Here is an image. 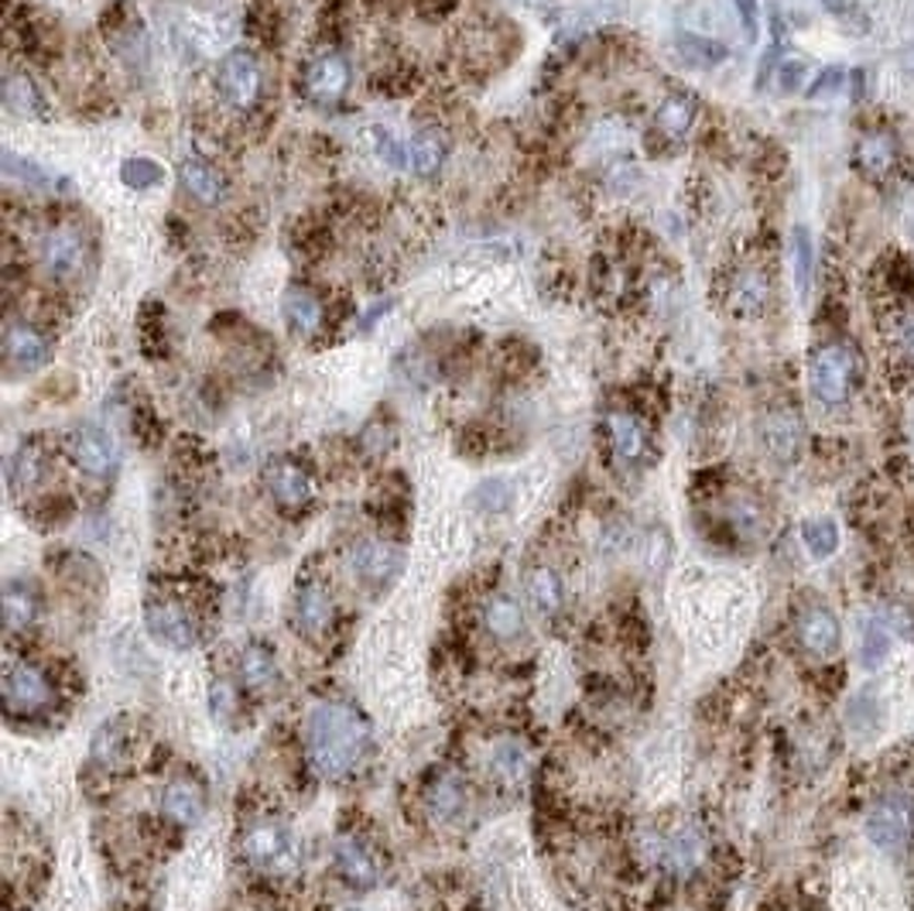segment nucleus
<instances>
[{
    "instance_id": "a18cd8bd",
    "label": "nucleus",
    "mask_w": 914,
    "mask_h": 911,
    "mask_svg": "<svg viewBox=\"0 0 914 911\" xmlns=\"http://www.w3.org/2000/svg\"><path fill=\"white\" fill-rule=\"evenodd\" d=\"M843 76H846V72H843L839 66L825 69V72L819 76V82H815V87L809 90V97H812V100H819V97H825V93H836V90L843 87Z\"/></svg>"
},
{
    "instance_id": "c756f323",
    "label": "nucleus",
    "mask_w": 914,
    "mask_h": 911,
    "mask_svg": "<svg viewBox=\"0 0 914 911\" xmlns=\"http://www.w3.org/2000/svg\"><path fill=\"white\" fill-rule=\"evenodd\" d=\"M45 473V452L38 442H24L14 456H11V466H8V480H11V491H27L35 487Z\"/></svg>"
},
{
    "instance_id": "4468645a",
    "label": "nucleus",
    "mask_w": 914,
    "mask_h": 911,
    "mask_svg": "<svg viewBox=\"0 0 914 911\" xmlns=\"http://www.w3.org/2000/svg\"><path fill=\"white\" fill-rule=\"evenodd\" d=\"M658 861L678 874V877H689L699 870V864L706 861V836L696 825H678L668 836H658Z\"/></svg>"
},
{
    "instance_id": "4c0bfd02",
    "label": "nucleus",
    "mask_w": 914,
    "mask_h": 911,
    "mask_svg": "<svg viewBox=\"0 0 914 911\" xmlns=\"http://www.w3.org/2000/svg\"><path fill=\"white\" fill-rule=\"evenodd\" d=\"M121 179L127 189H155L165 182V168L155 158H127L121 165Z\"/></svg>"
},
{
    "instance_id": "de8ad7c7",
    "label": "nucleus",
    "mask_w": 914,
    "mask_h": 911,
    "mask_svg": "<svg viewBox=\"0 0 914 911\" xmlns=\"http://www.w3.org/2000/svg\"><path fill=\"white\" fill-rule=\"evenodd\" d=\"M894 336H898V344H901V353L914 357V316H911V312H904V316L898 319Z\"/></svg>"
},
{
    "instance_id": "f257e3e1",
    "label": "nucleus",
    "mask_w": 914,
    "mask_h": 911,
    "mask_svg": "<svg viewBox=\"0 0 914 911\" xmlns=\"http://www.w3.org/2000/svg\"><path fill=\"white\" fill-rule=\"evenodd\" d=\"M370 747V723L350 702H319L308 717V754L316 772L342 778Z\"/></svg>"
},
{
    "instance_id": "bb28decb",
    "label": "nucleus",
    "mask_w": 914,
    "mask_h": 911,
    "mask_svg": "<svg viewBox=\"0 0 914 911\" xmlns=\"http://www.w3.org/2000/svg\"><path fill=\"white\" fill-rule=\"evenodd\" d=\"M696 113H699L696 97H689V93H672V97L662 100L658 113H654V127H658V131H662L665 137H672V140H681L685 134L692 131Z\"/></svg>"
},
{
    "instance_id": "a211bd4d",
    "label": "nucleus",
    "mask_w": 914,
    "mask_h": 911,
    "mask_svg": "<svg viewBox=\"0 0 914 911\" xmlns=\"http://www.w3.org/2000/svg\"><path fill=\"white\" fill-rule=\"evenodd\" d=\"M161 812L176 825H182V830H192L206 816V795L192 778H176L161 791Z\"/></svg>"
},
{
    "instance_id": "72a5a7b5",
    "label": "nucleus",
    "mask_w": 914,
    "mask_h": 911,
    "mask_svg": "<svg viewBox=\"0 0 914 911\" xmlns=\"http://www.w3.org/2000/svg\"><path fill=\"white\" fill-rule=\"evenodd\" d=\"M791 268H794V289L802 299H809L812 292V268H815V250H812V237L809 230H794L791 237Z\"/></svg>"
},
{
    "instance_id": "39448f33",
    "label": "nucleus",
    "mask_w": 914,
    "mask_h": 911,
    "mask_svg": "<svg viewBox=\"0 0 914 911\" xmlns=\"http://www.w3.org/2000/svg\"><path fill=\"white\" fill-rule=\"evenodd\" d=\"M55 699V689H52V678L32 665V662H14L8 672H4V702L11 713H21V717H35L42 713V709H48Z\"/></svg>"
},
{
    "instance_id": "20e7f679",
    "label": "nucleus",
    "mask_w": 914,
    "mask_h": 911,
    "mask_svg": "<svg viewBox=\"0 0 914 911\" xmlns=\"http://www.w3.org/2000/svg\"><path fill=\"white\" fill-rule=\"evenodd\" d=\"M911 833H914V802L901 791L883 795L867 816V836L873 840V846L891 853V857L907 850Z\"/></svg>"
},
{
    "instance_id": "a19ab883",
    "label": "nucleus",
    "mask_w": 914,
    "mask_h": 911,
    "mask_svg": "<svg viewBox=\"0 0 914 911\" xmlns=\"http://www.w3.org/2000/svg\"><path fill=\"white\" fill-rule=\"evenodd\" d=\"M370 140H374V151H377V158H384L391 168H405V148L397 145V140L391 137V131H384V127H370Z\"/></svg>"
},
{
    "instance_id": "473e14b6",
    "label": "nucleus",
    "mask_w": 914,
    "mask_h": 911,
    "mask_svg": "<svg viewBox=\"0 0 914 911\" xmlns=\"http://www.w3.org/2000/svg\"><path fill=\"white\" fill-rule=\"evenodd\" d=\"M240 675H244V686L250 689H264L274 682L278 668H274V654L261 644H250L244 654H240Z\"/></svg>"
},
{
    "instance_id": "423d86ee",
    "label": "nucleus",
    "mask_w": 914,
    "mask_h": 911,
    "mask_svg": "<svg viewBox=\"0 0 914 911\" xmlns=\"http://www.w3.org/2000/svg\"><path fill=\"white\" fill-rule=\"evenodd\" d=\"M216 79H219L223 100L237 110H250L257 103V97H261V66H257L253 52H247V48L226 52Z\"/></svg>"
},
{
    "instance_id": "1a4fd4ad",
    "label": "nucleus",
    "mask_w": 914,
    "mask_h": 911,
    "mask_svg": "<svg viewBox=\"0 0 914 911\" xmlns=\"http://www.w3.org/2000/svg\"><path fill=\"white\" fill-rule=\"evenodd\" d=\"M38 254H42V265H45V271L52 278L69 281V278H76L82 271L86 244H82L76 226L59 223V226H52V230H45V237L38 244Z\"/></svg>"
},
{
    "instance_id": "6ab92c4d",
    "label": "nucleus",
    "mask_w": 914,
    "mask_h": 911,
    "mask_svg": "<svg viewBox=\"0 0 914 911\" xmlns=\"http://www.w3.org/2000/svg\"><path fill=\"white\" fill-rule=\"evenodd\" d=\"M268 491L271 497L281 504V507H305L312 501V494H316V487H312V476L302 463L295 460H278L271 470H268Z\"/></svg>"
},
{
    "instance_id": "aec40b11",
    "label": "nucleus",
    "mask_w": 914,
    "mask_h": 911,
    "mask_svg": "<svg viewBox=\"0 0 914 911\" xmlns=\"http://www.w3.org/2000/svg\"><path fill=\"white\" fill-rule=\"evenodd\" d=\"M798 638H802V648L815 659H830V654L839 648V620L833 610L825 607H812L798 620Z\"/></svg>"
},
{
    "instance_id": "ea45409f",
    "label": "nucleus",
    "mask_w": 914,
    "mask_h": 911,
    "mask_svg": "<svg viewBox=\"0 0 914 911\" xmlns=\"http://www.w3.org/2000/svg\"><path fill=\"white\" fill-rule=\"evenodd\" d=\"M4 172H8V179H21L24 185H45L48 182V176L42 172V168L35 165V161H24V158H18V155H4Z\"/></svg>"
},
{
    "instance_id": "393cba45",
    "label": "nucleus",
    "mask_w": 914,
    "mask_h": 911,
    "mask_svg": "<svg viewBox=\"0 0 914 911\" xmlns=\"http://www.w3.org/2000/svg\"><path fill=\"white\" fill-rule=\"evenodd\" d=\"M179 179H182V189L195 199V203L216 206L223 199V176L203 158H185L182 168H179Z\"/></svg>"
},
{
    "instance_id": "f8f14e48",
    "label": "nucleus",
    "mask_w": 914,
    "mask_h": 911,
    "mask_svg": "<svg viewBox=\"0 0 914 911\" xmlns=\"http://www.w3.org/2000/svg\"><path fill=\"white\" fill-rule=\"evenodd\" d=\"M72 460L86 476H110L117 470V442L110 439V432H103L100 425H82L72 436Z\"/></svg>"
},
{
    "instance_id": "f3484780",
    "label": "nucleus",
    "mask_w": 914,
    "mask_h": 911,
    "mask_svg": "<svg viewBox=\"0 0 914 911\" xmlns=\"http://www.w3.org/2000/svg\"><path fill=\"white\" fill-rule=\"evenodd\" d=\"M353 573L366 583V586H384L391 583L397 573H402L405 555L391 542H360L353 549Z\"/></svg>"
},
{
    "instance_id": "7ed1b4c3",
    "label": "nucleus",
    "mask_w": 914,
    "mask_h": 911,
    "mask_svg": "<svg viewBox=\"0 0 914 911\" xmlns=\"http://www.w3.org/2000/svg\"><path fill=\"white\" fill-rule=\"evenodd\" d=\"M240 853L250 867H261L271 874H281L295 867V836L284 822L261 819L244 830L240 836Z\"/></svg>"
},
{
    "instance_id": "6e6552de",
    "label": "nucleus",
    "mask_w": 914,
    "mask_h": 911,
    "mask_svg": "<svg viewBox=\"0 0 914 911\" xmlns=\"http://www.w3.org/2000/svg\"><path fill=\"white\" fill-rule=\"evenodd\" d=\"M760 442H764V449L770 452V460L794 463L798 452H802V442H805L802 415H798L791 405L770 408V412L760 418Z\"/></svg>"
},
{
    "instance_id": "09e8293b",
    "label": "nucleus",
    "mask_w": 914,
    "mask_h": 911,
    "mask_svg": "<svg viewBox=\"0 0 914 911\" xmlns=\"http://www.w3.org/2000/svg\"><path fill=\"white\" fill-rule=\"evenodd\" d=\"M213 713L216 717H230L234 713V693H230V686H216L213 689Z\"/></svg>"
},
{
    "instance_id": "cd10ccee",
    "label": "nucleus",
    "mask_w": 914,
    "mask_h": 911,
    "mask_svg": "<svg viewBox=\"0 0 914 911\" xmlns=\"http://www.w3.org/2000/svg\"><path fill=\"white\" fill-rule=\"evenodd\" d=\"M483 623H487V631L494 638L514 641V638H521V631H524V614H521L518 604L510 600V596L497 593L483 604Z\"/></svg>"
},
{
    "instance_id": "c03bdc74",
    "label": "nucleus",
    "mask_w": 914,
    "mask_h": 911,
    "mask_svg": "<svg viewBox=\"0 0 914 911\" xmlns=\"http://www.w3.org/2000/svg\"><path fill=\"white\" fill-rule=\"evenodd\" d=\"M736 18L744 24L747 42H757V27H760V0H733Z\"/></svg>"
},
{
    "instance_id": "79ce46f5",
    "label": "nucleus",
    "mask_w": 914,
    "mask_h": 911,
    "mask_svg": "<svg viewBox=\"0 0 914 911\" xmlns=\"http://www.w3.org/2000/svg\"><path fill=\"white\" fill-rule=\"evenodd\" d=\"M473 501L483 507V510H504L507 501H510V483L507 480H487L483 487L473 494Z\"/></svg>"
},
{
    "instance_id": "b1692460",
    "label": "nucleus",
    "mask_w": 914,
    "mask_h": 911,
    "mask_svg": "<svg viewBox=\"0 0 914 911\" xmlns=\"http://www.w3.org/2000/svg\"><path fill=\"white\" fill-rule=\"evenodd\" d=\"M281 312H284V323L292 326L295 336H316L323 329V319H326L323 302L312 295L308 289H298V284L284 292Z\"/></svg>"
},
{
    "instance_id": "9d476101",
    "label": "nucleus",
    "mask_w": 914,
    "mask_h": 911,
    "mask_svg": "<svg viewBox=\"0 0 914 911\" xmlns=\"http://www.w3.org/2000/svg\"><path fill=\"white\" fill-rule=\"evenodd\" d=\"M302 87H305V97L312 103H323V106L336 103L342 93H347V87H350V66H347V59H342L339 52L316 55V59H312L305 66V72H302Z\"/></svg>"
},
{
    "instance_id": "2f4dec72",
    "label": "nucleus",
    "mask_w": 914,
    "mask_h": 911,
    "mask_svg": "<svg viewBox=\"0 0 914 911\" xmlns=\"http://www.w3.org/2000/svg\"><path fill=\"white\" fill-rule=\"evenodd\" d=\"M528 596L541 614H558L562 604H565V586H562L555 569H545V565L534 569V573L528 576Z\"/></svg>"
},
{
    "instance_id": "412c9836",
    "label": "nucleus",
    "mask_w": 914,
    "mask_h": 911,
    "mask_svg": "<svg viewBox=\"0 0 914 911\" xmlns=\"http://www.w3.org/2000/svg\"><path fill=\"white\" fill-rule=\"evenodd\" d=\"M610 446L623 463H637L647 452V425L634 412H610L607 415Z\"/></svg>"
},
{
    "instance_id": "c9c22d12",
    "label": "nucleus",
    "mask_w": 914,
    "mask_h": 911,
    "mask_svg": "<svg viewBox=\"0 0 914 911\" xmlns=\"http://www.w3.org/2000/svg\"><path fill=\"white\" fill-rule=\"evenodd\" d=\"M4 100H8V106L18 110V113H32V117H45V110H42L45 100H42V93L35 90V82L27 79V76H11V79H8Z\"/></svg>"
},
{
    "instance_id": "37998d69",
    "label": "nucleus",
    "mask_w": 914,
    "mask_h": 911,
    "mask_svg": "<svg viewBox=\"0 0 914 911\" xmlns=\"http://www.w3.org/2000/svg\"><path fill=\"white\" fill-rule=\"evenodd\" d=\"M860 654H864V665H867V668H873L877 662H883V654H888V634H883V628H877V623H870L867 634H864V648H860Z\"/></svg>"
},
{
    "instance_id": "f03ea898",
    "label": "nucleus",
    "mask_w": 914,
    "mask_h": 911,
    "mask_svg": "<svg viewBox=\"0 0 914 911\" xmlns=\"http://www.w3.org/2000/svg\"><path fill=\"white\" fill-rule=\"evenodd\" d=\"M860 350L849 339H830L822 344L809 360V387L815 402L822 405H843L853 394V384L860 381Z\"/></svg>"
},
{
    "instance_id": "7c9ffc66",
    "label": "nucleus",
    "mask_w": 914,
    "mask_h": 911,
    "mask_svg": "<svg viewBox=\"0 0 914 911\" xmlns=\"http://www.w3.org/2000/svg\"><path fill=\"white\" fill-rule=\"evenodd\" d=\"M38 617V600L35 593L24 583H8L4 586V623L8 631H27Z\"/></svg>"
},
{
    "instance_id": "0eeeda50",
    "label": "nucleus",
    "mask_w": 914,
    "mask_h": 911,
    "mask_svg": "<svg viewBox=\"0 0 914 911\" xmlns=\"http://www.w3.org/2000/svg\"><path fill=\"white\" fill-rule=\"evenodd\" d=\"M148 620V631L165 644V648H176L185 651L199 641V623L192 617V610L179 600H171V596H161V600H151L145 610Z\"/></svg>"
},
{
    "instance_id": "e433bc0d",
    "label": "nucleus",
    "mask_w": 914,
    "mask_h": 911,
    "mask_svg": "<svg viewBox=\"0 0 914 911\" xmlns=\"http://www.w3.org/2000/svg\"><path fill=\"white\" fill-rule=\"evenodd\" d=\"M127 754V740H124V730L117 723H106L100 727V733L93 736V761L103 764V767H117Z\"/></svg>"
},
{
    "instance_id": "c85d7f7f",
    "label": "nucleus",
    "mask_w": 914,
    "mask_h": 911,
    "mask_svg": "<svg viewBox=\"0 0 914 911\" xmlns=\"http://www.w3.org/2000/svg\"><path fill=\"white\" fill-rule=\"evenodd\" d=\"M490 775L497 781L518 785L528 775V747L518 744V740H500L490 751Z\"/></svg>"
},
{
    "instance_id": "49530a36",
    "label": "nucleus",
    "mask_w": 914,
    "mask_h": 911,
    "mask_svg": "<svg viewBox=\"0 0 914 911\" xmlns=\"http://www.w3.org/2000/svg\"><path fill=\"white\" fill-rule=\"evenodd\" d=\"M805 63H785L781 66V72H778V79H781V90L785 93H794L798 87H802V79H805Z\"/></svg>"
},
{
    "instance_id": "8fccbe9b",
    "label": "nucleus",
    "mask_w": 914,
    "mask_h": 911,
    "mask_svg": "<svg viewBox=\"0 0 914 911\" xmlns=\"http://www.w3.org/2000/svg\"><path fill=\"white\" fill-rule=\"evenodd\" d=\"M822 8L833 11V14H846L853 8V0H822Z\"/></svg>"
},
{
    "instance_id": "dca6fc26",
    "label": "nucleus",
    "mask_w": 914,
    "mask_h": 911,
    "mask_svg": "<svg viewBox=\"0 0 914 911\" xmlns=\"http://www.w3.org/2000/svg\"><path fill=\"white\" fill-rule=\"evenodd\" d=\"M853 165L860 168L867 179H888L898 168V137L891 131H867L853 148Z\"/></svg>"
},
{
    "instance_id": "a878e982",
    "label": "nucleus",
    "mask_w": 914,
    "mask_h": 911,
    "mask_svg": "<svg viewBox=\"0 0 914 911\" xmlns=\"http://www.w3.org/2000/svg\"><path fill=\"white\" fill-rule=\"evenodd\" d=\"M445 155H449V140L436 127L418 131L411 137V145H408V165H411V172L421 176V179L436 176L442 168V161H445Z\"/></svg>"
},
{
    "instance_id": "2eb2a0df",
    "label": "nucleus",
    "mask_w": 914,
    "mask_h": 911,
    "mask_svg": "<svg viewBox=\"0 0 914 911\" xmlns=\"http://www.w3.org/2000/svg\"><path fill=\"white\" fill-rule=\"evenodd\" d=\"M332 861H336V870H339L342 880H347V885H353V888H374L377 885L381 867H377V857L366 850L363 840H357V836H336Z\"/></svg>"
},
{
    "instance_id": "58836bf2",
    "label": "nucleus",
    "mask_w": 914,
    "mask_h": 911,
    "mask_svg": "<svg viewBox=\"0 0 914 911\" xmlns=\"http://www.w3.org/2000/svg\"><path fill=\"white\" fill-rule=\"evenodd\" d=\"M802 538H805V546L815 559H825V555H833L839 549V528L830 521V518H819V521H809L802 528Z\"/></svg>"
},
{
    "instance_id": "4be33fe9",
    "label": "nucleus",
    "mask_w": 914,
    "mask_h": 911,
    "mask_svg": "<svg viewBox=\"0 0 914 911\" xmlns=\"http://www.w3.org/2000/svg\"><path fill=\"white\" fill-rule=\"evenodd\" d=\"M425 806H428V816H432L436 822H452L455 816L466 809V785H463V778L455 775V772L436 775L432 781H428Z\"/></svg>"
},
{
    "instance_id": "ddd939ff",
    "label": "nucleus",
    "mask_w": 914,
    "mask_h": 911,
    "mask_svg": "<svg viewBox=\"0 0 914 911\" xmlns=\"http://www.w3.org/2000/svg\"><path fill=\"white\" fill-rule=\"evenodd\" d=\"M770 302V278L764 274V268L757 265H744L736 268L726 289V305L733 308V316L740 319H754L767 308Z\"/></svg>"
},
{
    "instance_id": "5701e85b",
    "label": "nucleus",
    "mask_w": 914,
    "mask_h": 911,
    "mask_svg": "<svg viewBox=\"0 0 914 911\" xmlns=\"http://www.w3.org/2000/svg\"><path fill=\"white\" fill-rule=\"evenodd\" d=\"M295 614H298V628L312 638H323L332 623V600L323 583H305L298 589V600H295Z\"/></svg>"
},
{
    "instance_id": "9b49d317",
    "label": "nucleus",
    "mask_w": 914,
    "mask_h": 911,
    "mask_svg": "<svg viewBox=\"0 0 914 911\" xmlns=\"http://www.w3.org/2000/svg\"><path fill=\"white\" fill-rule=\"evenodd\" d=\"M4 363L11 374H32L48 363V339L27 319H11L4 329Z\"/></svg>"
},
{
    "instance_id": "f704fd0d",
    "label": "nucleus",
    "mask_w": 914,
    "mask_h": 911,
    "mask_svg": "<svg viewBox=\"0 0 914 911\" xmlns=\"http://www.w3.org/2000/svg\"><path fill=\"white\" fill-rule=\"evenodd\" d=\"M678 48L685 55V63H692V66H720L726 59V45L723 42H712V38H702V35H678Z\"/></svg>"
}]
</instances>
